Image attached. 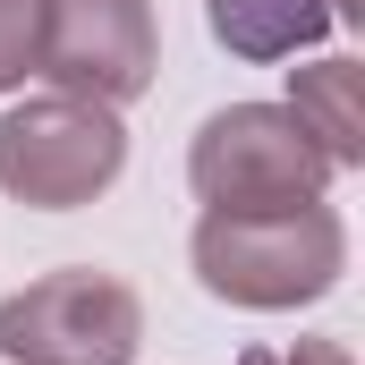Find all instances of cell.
<instances>
[{
	"label": "cell",
	"mask_w": 365,
	"mask_h": 365,
	"mask_svg": "<svg viewBox=\"0 0 365 365\" xmlns=\"http://www.w3.org/2000/svg\"><path fill=\"white\" fill-rule=\"evenodd\" d=\"M195 280L230 306H255V314H289V306H314L323 289H340L349 272V221L306 195V204H255V212H204L195 238Z\"/></svg>",
	"instance_id": "1"
},
{
	"label": "cell",
	"mask_w": 365,
	"mask_h": 365,
	"mask_svg": "<svg viewBox=\"0 0 365 365\" xmlns=\"http://www.w3.org/2000/svg\"><path fill=\"white\" fill-rule=\"evenodd\" d=\"M247 365H357L349 340H289V349H255Z\"/></svg>",
	"instance_id": "9"
},
{
	"label": "cell",
	"mask_w": 365,
	"mask_h": 365,
	"mask_svg": "<svg viewBox=\"0 0 365 365\" xmlns=\"http://www.w3.org/2000/svg\"><path fill=\"white\" fill-rule=\"evenodd\" d=\"M145 340V297L102 264H68L0 297L9 365H128Z\"/></svg>",
	"instance_id": "4"
},
{
	"label": "cell",
	"mask_w": 365,
	"mask_h": 365,
	"mask_svg": "<svg viewBox=\"0 0 365 365\" xmlns=\"http://www.w3.org/2000/svg\"><path fill=\"white\" fill-rule=\"evenodd\" d=\"M212 17V43L238 51V60H289V51H314L340 17L331 0H204Z\"/></svg>",
	"instance_id": "6"
},
{
	"label": "cell",
	"mask_w": 365,
	"mask_h": 365,
	"mask_svg": "<svg viewBox=\"0 0 365 365\" xmlns=\"http://www.w3.org/2000/svg\"><path fill=\"white\" fill-rule=\"evenodd\" d=\"M187 187L204 212H255V204H306L331 187V153L306 136L289 102H230L195 128L187 145Z\"/></svg>",
	"instance_id": "3"
},
{
	"label": "cell",
	"mask_w": 365,
	"mask_h": 365,
	"mask_svg": "<svg viewBox=\"0 0 365 365\" xmlns=\"http://www.w3.org/2000/svg\"><path fill=\"white\" fill-rule=\"evenodd\" d=\"M289 110H297V119H306V136L331 153V170H357V162H365V68L349 60V51H331V60L297 68Z\"/></svg>",
	"instance_id": "7"
},
{
	"label": "cell",
	"mask_w": 365,
	"mask_h": 365,
	"mask_svg": "<svg viewBox=\"0 0 365 365\" xmlns=\"http://www.w3.org/2000/svg\"><path fill=\"white\" fill-rule=\"evenodd\" d=\"M162 68V34H153V0H43V34H34V77L86 102H136Z\"/></svg>",
	"instance_id": "5"
},
{
	"label": "cell",
	"mask_w": 365,
	"mask_h": 365,
	"mask_svg": "<svg viewBox=\"0 0 365 365\" xmlns=\"http://www.w3.org/2000/svg\"><path fill=\"white\" fill-rule=\"evenodd\" d=\"M119 170H128V128L110 102L51 86L0 119V187L34 212H77L93 195H110Z\"/></svg>",
	"instance_id": "2"
},
{
	"label": "cell",
	"mask_w": 365,
	"mask_h": 365,
	"mask_svg": "<svg viewBox=\"0 0 365 365\" xmlns=\"http://www.w3.org/2000/svg\"><path fill=\"white\" fill-rule=\"evenodd\" d=\"M34 34H43V0H0V93L34 77Z\"/></svg>",
	"instance_id": "8"
}]
</instances>
